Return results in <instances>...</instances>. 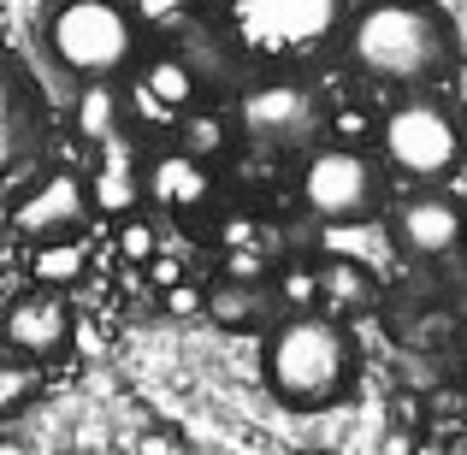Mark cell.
Returning <instances> with one entry per match:
<instances>
[{
    "instance_id": "cell-21",
    "label": "cell",
    "mask_w": 467,
    "mask_h": 455,
    "mask_svg": "<svg viewBox=\"0 0 467 455\" xmlns=\"http://www.w3.org/2000/svg\"><path fill=\"white\" fill-rule=\"evenodd\" d=\"M113 249H119V261H125V266H142V261L160 249V219H154V213H125V219H113Z\"/></svg>"
},
{
    "instance_id": "cell-24",
    "label": "cell",
    "mask_w": 467,
    "mask_h": 455,
    "mask_svg": "<svg viewBox=\"0 0 467 455\" xmlns=\"http://www.w3.org/2000/svg\"><path fill=\"white\" fill-rule=\"evenodd\" d=\"M190 6L195 0H130V18H137V30H171Z\"/></svg>"
},
{
    "instance_id": "cell-13",
    "label": "cell",
    "mask_w": 467,
    "mask_h": 455,
    "mask_svg": "<svg viewBox=\"0 0 467 455\" xmlns=\"http://www.w3.org/2000/svg\"><path fill=\"white\" fill-rule=\"evenodd\" d=\"M130 101H142V113L160 119V125H171L178 113H190L195 101H202V78H195L190 54H178V47H166V54H149L137 71V89H130Z\"/></svg>"
},
{
    "instance_id": "cell-1",
    "label": "cell",
    "mask_w": 467,
    "mask_h": 455,
    "mask_svg": "<svg viewBox=\"0 0 467 455\" xmlns=\"http://www.w3.org/2000/svg\"><path fill=\"white\" fill-rule=\"evenodd\" d=\"M349 66L385 89H432L462 59V36L438 0H361L343 24Z\"/></svg>"
},
{
    "instance_id": "cell-6",
    "label": "cell",
    "mask_w": 467,
    "mask_h": 455,
    "mask_svg": "<svg viewBox=\"0 0 467 455\" xmlns=\"http://www.w3.org/2000/svg\"><path fill=\"white\" fill-rule=\"evenodd\" d=\"M343 30V0H225V36L249 59L296 66Z\"/></svg>"
},
{
    "instance_id": "cell-28",
    "label": "cell",
    "mask_w": 467,
    "mask_h": 455,
    "mask_svg": "<svg viewBox=\"0 0 467 455\" xmlns=\"http://www.w3.org/2000/svg\"><path fill=\"white\" fill-rule=\"evenodd\" d=\"M414 455H450V450L438 444V438H420V444H414Z\"/></svg>"
},
{
    "instance_id": "cell-10",
    "label": "cell",
    "mask_w": 467,
    "mask_h": 455,
    "mask_svg": "<svg viewBox=\"0 0 467 455\" xmlns=\"http://www.w3.org/2000/svg\"><path fill=\"white\" fill-rule=\"evenodd\" d=\"M71 337H78V314H71V302L59 296V290L30 284L0 314V343H6V355H18V361L42 367V361H54V355H66Z\"/></svg>"
},
{
    "instance_id": "cell-11",
    "label": "cell",
    "mask_w": 467,
    "mask_h": 455,
    "mask_svg": "<svg viewBox=\"0 0 467 455\" xmlns=\"http://www.w3.org/2000/svg\"><path fill=\"white\" fill-rule=\"evenodd\" d=\"M42 130L47 119H42V95H36L30 71L0 47V190L42 154Z\"/></svg>"
},
{
    "instance_id": "cell-27",
    "label": "cell",
    "mask_w": 467,
    "mask_h": 455,
    "mask_svg": "<svg viewBox=\"0 0 467 455\" xmlns=\"http://www.w3.org/2000/svg\"><path fill=\"white\" fill-rule=\"evenodd\" d=\"M444 83H450V107H462V113H467V54L456 59V66H450V78H444Z\"/></svg>"
},
{
    "instance_id": "cell-20",
    "label": "cell",
    "mask_w": 467,
    "mask_h": 455,
    "mask_svg": "<svg viewBox=\"0 0 467 455\" xmlns=\"http://www.w3.org/2000/svg\"><path fill=\"white\" fill-rule=\"evenodd\" d=\"M36 397H42V367H36V361H18V355H6V361H0V420L24 414Z\"/></svg>"
},
{
    "instance_id": "cell-5",
    "label": "cell",
    "mask_w": 467,
    "mask_h": 455,
    "mask_svg": "<svg viewBox=\"0 0 467 455\" xmlns=\"http://www.w3.org/2000/svg\"><path fill=\"white\" fill-rule=\"evenodd\" d=\"M296 195L308 207V219L319 231H343V225H373L390 202V178L379 166L373 149H343V142H314L302 154L296 171Z\"/></svg>"
},
{
    "instance_id": "cell-26",
    "label": "cell",
    "mask_w": 467,
    "mask_h": 455,
    "mask_svg": "<svg viewBox=\"0 0 467 455\" xmlns=\"http://www.w3.org/2000/svg\"><path fill=\"white\" fill-rule=\"evenodd\" d=\"M160 307H166L171 319H195V314H202V284H190V278H183V284L160 290Z\"/></svg>"
},
{
    "instance_id": "cell-12",
    "label": "cell",
    "mask_w": 467,
    "mask_h": 455,
    "mask_svg": "<svg viewBox=\"0 0 467 455\" xmlns=\"http://www.w3.org/2000/svg\"><path fill=\"white\" fill-rule=\"evenodd\" d=\"M213 195H219L213 166H207V160H195V154H183L178 142H171V149L142 154V202H149L154 213L195 219V213H207V207H213Z\"/></svg>"
},
{
    "instance_id": "cell-8",
    "label": "cell",
    "mask_w": 467,
    "mask_h": 455,
    "mask_svg": "<svg viewBox=\"0 0 467 455\" xmlns=\"http://www.w3.org/2000/svg\"><path fill=\"white\" fill-rule=\"evenodd\" d=\"M390 243L409 261H456L467 249V202L450 190H409L390 213Z\"/></svg>"
},
{
    "instance_id": "cell-7",
    "label": "cell",
    "mask_w": 467,
    "mask_h": 455,
    "mask_svg": "<svg viewBox=\"0 0 467 455\" xmlns=\"http://www.w3.org/2000/svg\"><path fill=\"white\" fill-rule=\"evenodd\" d=\"M326 130V107L302 78H266L243 89L237 101V137L261 154H308L314 137Z\"/></svg>"
},
{
    "instance_id": "cell-14",
    "label": "cell",
    "mask_w": 467,
    "mask_h": 455,
    "mask_svg": "<svg viewBox=\"0 0 467 455\" xmlns=\"http://www.w3.org/2000/svg\"><path fill=\"white\" fill-rule=\"evenodd\" d=\"M83 183H89V207L95 213H107V219L137 213L142 207V160H137V149H130V137L101 142Z\"/></svg>"
},
{
    "instance_id": "cell-23",
    "label": "cell",
    "mask_w": 467,
    "mask_h": 455,
    "mask_svg": "<svg viewBox=\"0 0 467 455\" xmlns=\"http://www.w3.org/2000/svg\"><path fill=\"white\" fill-rule=\"evenodd\" d=\"M326 130H331V142H343V149H367L379 125H373V113H367V107L343 101V107H331V113H326Z\"/></svg>"
},
{
    "instance_id": "cell-25",
    "label": "cell",
    "mask_w": 467,
    "mask_h": 455,
    "mask_svg": "<svg viewBox=\"0 0 467 455\" xmlns=\"http://www.w3.org/2000/svg\"><path fill=\"white\" fill-rule=\"evenodd\" d=\"M137 278H149V290H154V296H160V290H171V284H183V254L160 243V249L149 254V261L137 266Z\"/></svg>"
},
{
    "instance_id": "cell-9",
    "label": "cell",
    "mask_w": 467,
    "mask_h": 455,
    "mask_svg": "<svg viewBox=\"0 0 467 455\" xmlns=\"http://www.w3.org/2000/svg\"><path fill=\"white\" fill-rule=\"evenodd\" d=\"M95 219L89 207V183H83V171L71 166H54L42 183H30V190L12 202V231H18L24 243H54V237H83Z\"/></svg>"
},
{
    "instance_id": "cell-19",
    "label": "cell",
    "mask_w": 467,
    "mask_h": 455,
    "mask_svg": "<svg viewBox=\"0 0 467 455\" xmlns=\"http://www.w3.org/2000/svg\"><path fill=\"white\" fill-rule=\"evenodd\" d=\"M171 130H178V149L207 160V166H213L219 154H231V137H237L231 113H219V107H190V113L171 119Z\"/></svg>"
},
{
    "instance_id": "cell-22",
    "label": "cell",
    "mask_w": 467,
    "mask_h": 455,
    "mask_svg": "<svg viewBox=\"0 0 467 455\" xmlns=\"http://www.w3.org/2000/svg\"><path fill=\"white\" fill-rule=\"evenodd\" d=\"M273 296L285 314H314L319 307V284H314V261H296V266H285V273L273 278Z\"/></svg>"
},
{
    "instance_id": "cell-3",
    "label": "cell",
    "mask_w": 467,
    "mask_h": 455,
    "mask_svg": "<svg viewBox=\"0 0 467 455\" xmlns=\"http://www.w3.org/2000/svg\"><path fill=\"white\" fill-rule=\"evenodd\" d=\"M379 166L409 190H444L467 166V113L414 89L379 119Z\"/></svg>"
},
{
    "instance_id": "cell-18",
    "label": "cell",
    "mask_w": 467,
    "mask_h": 455,
    "mask_svg": "<svg viewBox=\"0 0 467 455\" xmlns=\"http://www.w3.org/2000/svg\"><path fill=\"white\" fill-rule=\"evenodd\" d=\"M89 273V243L83 237H54V243H30V284L42 290H71Z\"/></svg>"
},
{
    "instance_id": "cell-16",
    "label": "cell",
    "mask_w": 467,
    "mask_h": 455,
    "mask_svg": "<svg viewBox=\"0 0 467 455\" xmlns=\"http://www.w3.org/2000/svg\"><path fill=\"white\" fill-rule=\"evenodd\" d=\"M202 314L213 319L219 331H266L273 290L249 284V278H213V284H202Z\"/></svg>"
},
{
    "instance_id": "cell-17",
    "label": "cell",
    "mask_w": 467,
    "mask_h": 455,
    "mask_svg": "<svg viewBox=\"0 0 467 455\" xmlns=\"http://www.w3.org/2000/svg\"><path fill=\"white\" fill-rule=\"evenodd\" d=\"M130 113H125V89L119 83H78V101H71V137L83 149H101V142L125 137Z\"/></svg>"
},
{
    "instance_id": "cell-4",
    "label": "cell",
    "mask_w": 467,
    "mask_h": 455,
    "mask_svg": "<svg viewBox=\"0 0 467 455\" xmlns=\"http://www.w3.org/2000/svg\"><path fill=\"white\" fill-rule=\"evenodd\" d=\"M42 42L47 59L78 83H119L137 66V18L125 0H54Z\"/></svg>"
},
{
    "instance_id": "cell-15",
    "label": "cell",
    "mask_w": 467,
    "mask_h": 455,
    "mask_svg": "<svg viewBox=\"0 0 467 455\" xmlns=\"http://www.w3.org/2000/svg\"><path fill=\"white\" fill-rule=\"evenodd\" d=\"M314 284H319V314L349 326V319L379 307V273L355 254H319L314 261Z\"/></svg>"
},
{
    "instance_id": "cell-2",
    "label": "cell",
    "mask_w": 467,
    "mask_h": 455,
    "mask_svg": "<svg viewBox=\"0 0 467 455\" xmlns=\"http://www.w3.org/2000/svg\"><path fill=\"white\" fill-rule=\"evenodd\" d=\"M261 385L290 414L337 408L355 385V337L349 326L314 314H285L261 331Z\"/></svg>"
}]
</instances>
